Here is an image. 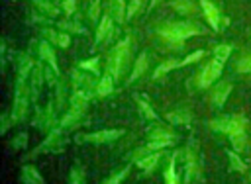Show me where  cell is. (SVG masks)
I'll list each match as a JSON object with an SVG mask.
<instances>
[{
	"label": "cell",
	"instance_id": "7402d4cb",
	"mask_svg": "<svg viewBox=\"0 0 251 184\" xmlns=\"http://www.w3.org/2000/svg\"><path fill=\"white\" fill-rule=\"evenodd\" d=\"M110 18L116 22H124V14H126V6L124 0H110Z\"/></svg>",
	"mask_w": 251,
	"mask_h": 184
},
{
	"label": "cell",
	"instance_id": "9c48e42d",
	"mask_svg": "<svg viewBox=\"0 0 251 184\" xmlns=\"http://www.w3.org/2000/svg\"><path fill=\"white\" fill-rule=\"evenodd\" d=\"M202 10H204V18L210 23V27L214 31H220V10L210 2V0H200Z\"/></svg>",
	"mask_w": 251,
	"mask_h": 184
},
{
	"label": "cell",
	"instance_id": "ba28073f",
	"mask_svg": "<svg viewBox=\"0 0 251 184\" xmlns=\"http://www.w3.org/2000/svg\"><path fill=\"white\" fill-rule=\"evenodd\" d=\"M59 135H61V131H59V129H51V131H49V135H47V139H45L37 149H33L29 157H37L41 151H47V153H57V151H61L63 147L59 145V143H61Z\"/></svg>",
	"mask_w": 251,
	"mask_h": 184
},
{
	"label": "cell",
	"instance_id": "7bdbcfd3",
	"mask_svg": "<svg viewBox=\"0 0 251 184\" xmlns=\"http://www.w3.org/2000/svg\"><path fill=\"white\" fill-rule=\"evenodd\" d=\"M100 16V0H94V4L90 6V10H88V18L90 20H96Z\"/></svg>",
	"mask_w": 251,
	"mask_h": 184
},
{
	"label": "cell",
	"instance_id": "2e32d148",
	"mask_svg": "<svg viewBox=\"0 0 251 184\" xmlns=\"http://www.w3.org/2000/svg\"><path fill=\"white\" fill-rule=\"evenodd\" d=\"M31 69H33L31 57L25 55V53H18V76L27 78V76L31 74Z\"/></svg>",
	"mask_w": 251,
	"mask_h": 184
},
{
	"label": "cell",
	"instance_id": "6da1fadb",
	"mask_svg": "<svg viewBox=\"0 0 251 184\" xmlns=\"http://www.w3.org/2000/svg\"><path fill=\"white\" fill-rule=\"evenodd\" d=\"M198 33H200V27L196 23H188V22H165V23L157 25L159 39L167 47H175V49H180L184 39L198 35Z\"/></svg>",
	"mask_w": 251,
	"mask_h": 184
},
{
	"label": "cell",
	"instance_id": "1f68e13d",
	"mask_svg": "<svg viewBox=\"0 0 251 184\" xmlns=\"http://www.w3.org/2000/svg\"><path fill=\"white\" fill-rule=\"evenodd\" d=\"M231 139V145L235 147V151H243L245 149V143H247V137H245V131H239V133H233L229 135Z\"/></svg>",
	"mask_w": 251,
	"mask_h": 184
},
{
	"label": "cell",
	"instance_id": "cb8c5ba5",
	"mask_svg": "<svg viewBox=\"0 0 251 184\" xmlns=\"http://www.w3.org/2000/svg\"><path fill=\"white\" fill-rule=\"evenodd\" d=\"M69 184H86V172L80 164H75L69 174Z\"/></svg>",
	"mask_w": 251,
	"mask_h": 184
},
{
	"label": "cell",
	"instance_id": "74e56055",
	"mask_svg": "<svg viewBox=\"0 0 251 184\" xmlns=\"http://www.w3.org/2000/svg\"><path fill=\"white\" fill-rule=\"evenodd\" d=\"M227 157H229V162H231V168H235L237 172H243L245 170V164H243V161L233 153V151H229L227 153Z\"/></svg>",
	"mask_w": 251,
	"mask_h": 184
},
{
	"label": "cell",
	"instance_id": "b9f144b4",
	"mask_svg": "<svg viewBox=\"0 0 251 184\" xmlns=\"http://www.w3.org/2000/svg\"><path fill=\"white\" fill-rule=\"evenodd\" d=\"M55 45H59V47H69L71 45V37H69V33H65V31H61L59 35H57V41H55Z\"/></svg>",
	"mask_w": 251,
	"mask_h": 184
},
{
	"label": "cell",
	"instance_id": "7a4b0ae2",
	"mask_svg": "<svg viewBox=\"0 0 251 184\" xmlns=\"http://www.w3.org/2000/svg\"><path fill=\"white\" fill-rule=\"evenodd\" d=\"M27 78L24 76H16V86H14V104H12V112H10V121L12 123H20L25 114H27V106H29V86L25 84Z\"/></svg>",
	"mask_w": 251,
	"mask_h": 184
},
{
	"label": "cell",
	"instance_id": "f35d334b",
	"mask_svg": "<svg viewBox=\"0 0 251 184\" xmlns=\"http://www.w3.org/2000/svg\"><path fill=\"white\" fill-rule=\"evenodd\" d=\"M59 27H61V29H67V31H75V33H82V31H84L78 22H61Z\"/></svg>",
	"mask_w": 251,
	"mask_h": 184
},
{
	"label": "cell",
	"instance_id": "83f0119b",
	"mask_svg": "<svg viewBox=\"0 0 251 184\" xmlns=\"http://www.w3.org/2000/svg\"><path fill=\"white\" fill-rule=\"evenodd\" d=\"M35 2V6L43 12V14H47V16H51V18H55L57 14H59V8L51 2V0H33Z\"/></svg>",
	"mask_w": 251,
	"mask_h": 184
},
{
	"label": "cell",
	"instance_id": "f546056e",
	"mask_svg": "<svg viewBox=\"0 0 251 184\" xmlns=\"http://www.w3.org/2000/svg\"><path fill=\"white\" fill-rule=\"evenodd\" d=\"M229 53H231V47H229V45H218V47L214 49V61H218V63L224 65V63L227 61Z\"/></svg>",
	"mask_w": 251,
	"mask_h": 184
},
{
	"label": "cell",
	"instance_id": "f1b7e54d",
	"mask_svg": "<svg viewBox=\"0 0 251 184\" xmlns=\"http://www.w3.org/2000/svg\"><path fill=\"white\" fill-rule=\"evenodd\" d=\"M173 10H176L178 14H192L194 12V4L190 0H175L173 4Z\"/></svg>",
	"mask_w": 251,
	"mask_h": 184
},
{
	"label": "cell",
	"instance_id": "d590c367",
	"mask_svg": "<svg viewBox=\"0 0 251 184\" xmlns=\"http://www.w3.org/2000/svg\"><path fill=\"white\" fill-rule=\"evenodd\" d=\"M235 69H237V72H251V55L241 57V59L237 61Z\"/></svg>",
	"mask_w": 251,
	"mask_h": 184
},
{
	"label": "cell",
	"instance_id": "44dd1931",
	"mask_svg": "<svg viewBox=\"0 0 251 184\" xmlns=\"http://www.w3.org/2000/svg\"><path fill=\"white\" fill-rule=\"evenodd\" d=\"M145 69H147V55H145V53H141V55H139V59H137V61H135V65H133V70H131L129 82L137 80V78L145 72Z\"/></svg>",
	"mask_w": 251,
	"mask_h": 184
},
{
	"label": "cell",
	"instance_id": "4fadbf2b",
	"mask_svg": "<svg viewBox=\"0 0 251 184\" xmlns=\"http://www.w3.org/2000/svg\"><path fill=\"white\" fill-rule=\"evenodd\" d=\"M82 114H84V108H75V106H71L69 112H67V114L63 115V119H61V127H63V129L73 127L75 123H78V119L82 117Z\"/></svg>",
	"mask_w": 251,
	"mask_h": 184
},
{
	"label": "cell",
	"instance_id": "d4e9b609",
	"mask_svg": "<svg viewBox=\"0 0 251 184\" xmlns=\"http://www.w3.org/2000/svg\"><path fill=\"white\" fill-rule=\"evenodd\" d=\"M175 67H178V63L175 61V59H169V61H163L155 70H153V78L157 80V78H161V76H165L169 70H173Z\"/></svg>",
	"mask_w": 251,
	"mask_h": 184
},
{
	"label": "cell",
	"instance_id": "ee69618b",
	"mask_svg": "<svg viewBox=\"0 0 251 184\" xmlns=\"http://www.w3.org/2000/svg\"><path fill=\"white\" fill-rule=\"evenodd\" d=\"M75 6H76L75 0H63V12H65L67 16H71V14L75 12Z\"/></svg>",
	"mask_w": 251,
	"mask_h": 184
},
{
	"label": "cell",
	"instance_id": "30bf717a",
	"mask_svg": "<svg viewBox=\"0 0 251 184\" xmlns=\"http://www.w3.org/2000/svg\"><path fill=\"white\" fill-rule=\"evenodd\" d=\"M20 182L22 184H43V178L39 174V170L31 164H24L20 170Z\"/></svg>",
	"mask_w": 251,
	"mask_h": 184
},
{
	"label": "cell",
	"instance_id": "277c9868",
	"mask_svg": "<svg viewBox=\"0 0 251 184\" xmlns=\"http://www.w3.org/2000/svg\"><path fill=\"white\" fill-rule=\"evenodd\" d=\"M245 125H247V119L241 114H237V115H224V117H218V119H214L210 123V127L214 131H222V133H227V135L245 131Z\"/></svg>",
	"mask_w": 251,
	"mask_h": 184
},
{
	"label": "cell",
	"instance_id": "4316f807",
	"mask_svg": "<svg viewBox=\"0 0 251 184\" xmlns=\"http://www.w3.org/2000/svg\"><path fill=\"white\" fill-rule=\"evenodd\" d=\"M53 121V106H47L45 112H39L37 114V119H35V125H41L43 129H47Z\"/></svg>",
	"mask_w": 251,
	"mask_h": 184
},
{
	"label": "cell",
	"instance_id": "d6986e66",
	"mask_svg": "<svg viewBox=\"0 0 251 184\" xmlns=\"http://www.w3.org/2000/svg\"><path fill=\"white\" fill-rule=\"evenodd\" d=\"M110 29H112V18H110V16H104V18L100 20L98 29H96V41L100 43L104 37L110 39V37H112V31H110Z\"/></svg>",
	"mask_w": 251,
	"mask_h": 184
},
{
	"label": "cell",
	"instance_id": "603a6c76",
	"mask_svg": "<svg viewBox=\"0 0 251 184\" xmlns=\"http://www.w3.org/2000/svg\"><path fill=\"white\" fill-rule=\"evenodd\" d=\"M88 100H90V94H88L86 90H80V88H78V90L71 96V106H75V108H84V110H86Z\"/></svg>",
	"mask_w": 251,
	"mask_h": 184
},
{
	"label": "cell",
	"instance_id": "52a82bcc",
	"mask_svg": "<svg viewBox=\"0 0 251 184\" xmlns=\"http://www.w3.org/2000/svg\"><path fill=\"white\" fill-rule=\"evenodd\" d=\"M124 135L122 129H102V131H94L84 135L80 141H90V143H112L116 139H120Z\"/></svg>",
	"mask_w": 251,
	"mask_h": 184
},
{
	"label": "cell",
	"instance_id": "8fae6325",
	"mask_svg": "<svg viewBox=\"0 0 251 184\" xmlns=\"http://www.w3.org/2000/svg\"><path fill=\"white\" fill-rule=\"evenodd\" d=\"M39 57L41 61H45L55 72H59V67H57V57H55V51H53V45L49 41H41L39 43Z\"/></svg>",
	"mask_w": 251,
	"mask_h": 184
},
{
	"label": "cell",
	"instance_id": "8992f818",
	"mask_svg": "<svg viewBox=\"0 0 251 184\" xmlns=\"http://www.w3.org/2000/svg\"><path fill=\"white\" fill-rule=\"evenodd\" d=\"M222 69H224L222 63L210 61V63L198 72V76H196V86H198V88H208V86L222 74Z\"/></svg>",
	"mask_w": 251,
	"mask_h": 184
},
{
	"label": "cell",
	"instance_id": "60d3db41",
	"mask_svg": "<svg viewBox=\"0 0 251 184\" xmlns=\"http://www.w3.org/2000/svg\"><path fill=\"white\" fill-rule=\"evenodd\" d=\"M139 8H141V0H131V2L127 4V8H126V18H127V20L133 18Z\"/></svg>",
	"mask_w": 251,
	"mask_h": 184
},
{
	"label": "cell",
	"instance_id": "484cf974",
	"mask_svg": "<svg viewBox=\"0 0 251 184\" xmlns=\"http://www.w3.org/2000/svg\"><path fill=\"white\" fill-rule=\"evenodd\" d=\"M147 139L149 141H155V139H175V133L165 129V127H153V129H149Z\"/></svg>",
	"mask_w": 251,
	"mask_h": 184
},
{
	"label": "cell",
	"instance_id": "4dcf8cb0",
	"mask_svg": "<svg viewBox=\"0 0 251 184\" xmlns=\"http://www.w3.org/2000/svg\"><path fill=\"white\" fill-rule=\"evenodd\" d=\"M129 174V166H126V168H120L118 172H114V174H110L102 184H122V180L126 178Z\"/></svg>",
	"mask_w": 251,
	"mask_h": 184
},
{
	"label": "cell",
	"instance_id": "5bb4252c",
	"mask_svg": "<svg viewBox=\"0 0 251 184\" xmlns=\"http://www.w3.org/2000/svg\"><path fill=\"white\" fill-rule=\"evenodd\" d=\"M180 157H182V153H180V151H176V153L173 155V159H171V164H169V168L165 170V184H178L176 162L180 161Z\"/></svg>",
	"mask_w": 251,
	"mask_h": 184
},
{
	"label": "cell",
	"instance_id": "e575fe53",
	"mask_svg": "<svg viewBox=\"0 0 251 184\" xmlns=\"http://www.w3.org/2000/svg\"><path fill=\"white\" fill-rule=\"evenodd\" d=\"M25 145H27V135H25V133H20V135H16V137L10 141V149H16V151L24 149Z\"/></svg>",
	"mask_w": 251,
	"mask_h": 184
},
{
	"label": "cell",
	"instance_id": "f6af8a7d",
	"mask_svg": "<svg viewBox=\"0 0 251 184\" xmlns=\"http://www.w3.org/2000/svg\"><path fill=\"white\" fill-rule=\"evenodd\" d=\"M55 74H57V72H55L51 67H49V69L45 67V78H47V82H49V84H55Z\"/></svg>",
	"mask_w": 251,
	"mask_h": 184
},
{
	"label": "cell",
	"instance_id": "bcb514c9",
	"mask_svg": "<svg viewBox=\"0 0 251 184\" xmlns=\"http://www.w3.org/2000/svg\"><path fill=\"white\" fill-rule=\"evenodd\" d=\"M157 2H159V0H151V6H155V4H157Z\"/></svg>",
	"mask_w": 251,
	"mask_h": 184
},
{
	"label": "cell",
	"instance_id": "3957f363",
	"mask_svg": "<svg viewBox=\"0 0 251 184\" xmlns=\"http://www.w3.org/2000/svg\"><path fill=\"white\" fill-rule=\"evenodd\" d=\"M129 43H131V39L126 37V39L120 41V43L110 51V55H108V74H110L114 80H118L120 74H122V69H124L126 59H127V53H129Z\"/></svg>",
	"mask_w": 251,
	"mask_h": 184
},
{
	"label": "cell",
	"instance_id": "8d00e7d4",
	"mask_svg": "<svg viewBox=\"0 0 251 184\" xmlns=\"http://www.w3.org/2000/svg\"><path fill=\"white\" fill-rule=\"evenodd\" d=\"M204 57V51H194V53H190V55H186L182 61H178V67H184V65H190V63H196V61H200Z\"/></svg>",
	"mask_w": 251,
	"mask_h": 184
},
{
	"label": "cell",
	"instance_id": "836d02e7",
	"mask_svg": "<svg viewBox=\"0 0 251 184\" xmlns=\"http://www.w3.org/2000/svg\"><path fill=\"white\" fill-rule=\"evenodd\" d=\"M137 104H139V112H141L147 119H157V114L153 112V108H151L145 100H137Z\"/></svg>",
	"mask_w": 251,
	"mask_h": 184
},
{
	"label": "cell",
	"instance_id": "ac0fdd59",
	"mask_svg": "<svg viewBox=\"0 0 251 184\" xmlns=\"http://www.w3.org/2000/svg\"><path fill=\"white\" fill-rule=\"evenodd\" d=\"M112 90H114V78H112L110 74L102 76V78L98 80V84H96V96L104 98V96L112 94Z\"/></svg>",
	"mask_w": 251,
	"mask_h": 184
},
{
	"label": "cell",
	"instance_id": "ab89813d",
	"mask_svg": "<svg viewBox=\"0 0 251 184\" xmlns=\"http://www.w3.org/2000/svg\"><path fill=\"white\" fill-rule=\"evenodd\" d=\"M73 82H75V86H84V84H90V76H86L84 72H73Z\"/></svg>",
	"mask_w": 251,
	"mask_h": 184
},
{
	"label": "cell",
	"instance_id": "ffe728a7",
	"mask_svg": "<svg viewBox=\"0 0 251 184\" xmlns=\"http://www.w3.org/2000/svg\"><path fill=\"white\" fill-rule=\"evenodd\" d=\"M190 112L188 110H175V112H171V114H167V119L171 121V123H176V125H184V123H188L190 121Z\"/></svg>",
	"mask_w": 251,
	"mask_h": 184
},
{
	"label": "cell",
	"instance_id": "e0dca14e",
	"mask_svg": "<svg viewBox=\"0 0 251 184\" xmlns=\"http://www.w3.org/2000/svg\"><path fill=\"white\" fill-rule=\"evenodd\" d=\"M159 161H161V153H159V151H153V153H149V155L141 157V159L137 161V166H139L141 170L149 172V170H153V168L157 166V162H159Z\"/></svg>",
	"mask_w": 251,
	"mask_h": 184
},
{
	"label": "cell",
	"instance_id": "7c38bea8",
	"mask_svg": "<svg viewBox=\"0 0 251 184\" xmlns=\"http://www.w3.org/2000/svg\"><path fill=\"white\" fill-rule=\"evenodd\" d=\"M41 80H43V69H41V65H37V67L31 69V84H29L31 100H37L39 88H41Z\"/></svg>",
	"mask_w": 251,
	"mask_h": 184
},
{
	"label": "cell",
	"instance_id": "5b68a950",
	"mask_svg": "<svg viewBox=\"0 0 251 184\" xmlns=\"http://www.w3.org/2000/svg\"><path fill=\"white\" fill-rule=\"evenodd\" d=\"M202 178L200 166H198V157H196V145H190L186 149V164H184V182L192 184Z\"/></svg>",
	"mask_w": 251,
	"mask_h": 184
},
{
	"label": "cell",
	"instance_id": "d6a6232c",
	"mask_svg": "<svg viewBox=\"0 0 251 184\" xmlns=\"http://www.w3.org/2000/svg\"><path fill=\"white\" fill-rule=\"evenodd\" d=\"M78 69H82V70H90V72H98V57L80 61V63H78Z\"/></svg>",
	"mask_w": 251,
	"mask_h": 184
},
{
	"label": "cell",
	"instance_id": "9a60e30c",
	"mask_svg": "<svg viewBox=\"0 0 251 184\" xmlns=\"http://www.w3.org/2000/svg\"><path fill=\"white\" fill-rule=\"evenodd\" d=\"M229 90H231V84L229 82H220V86L212 94V104L216 108H222L224 102H226V98H227V94H229Z\"/></svg>",
	"mask_w": 251,
	"mask_h": 184
}]
</instances>
